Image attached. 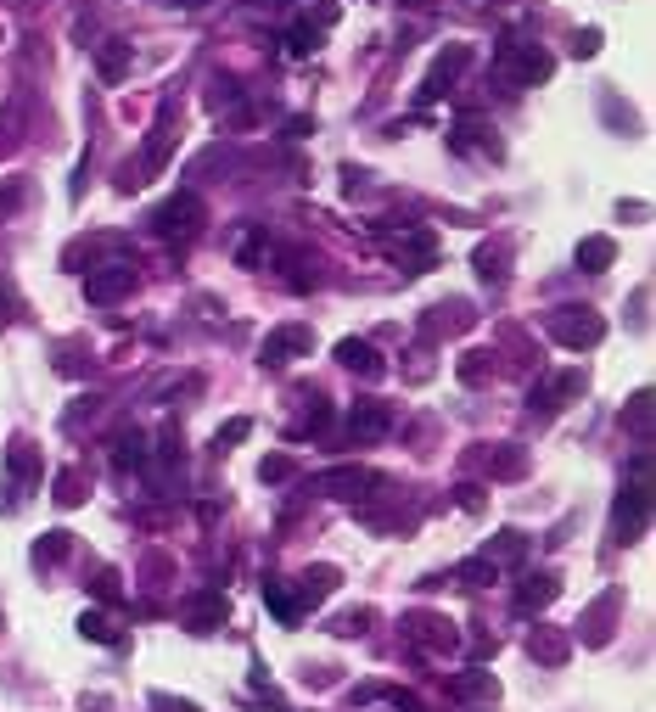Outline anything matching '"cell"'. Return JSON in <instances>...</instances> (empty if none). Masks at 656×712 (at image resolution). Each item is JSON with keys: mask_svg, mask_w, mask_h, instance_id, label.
<instances>
[{"mask_svg": "<svg viewBox=\"0 0 656 712\" xmlns=\"http://www.w3.org/2000/svg\"><path fill=\"white\" fill-rule=\"evenodd\" d=\"M645 522H651V455H634V477H628L623 499L612 511V539L617 544H640L645 539Z\"/></svg>", "mask_w": 656, "mask_h": 712, "instance_id": "obj_1", "label": "cell"}, {"mask_svg": "<svg viewBox=\"0 0 656 712\" xmlns=\"http://www.w3.org/2000/svg\"><path fill=\"white\" fill-rule=\"evenodd\" d=\"M202 225H208V208H202V197H191V191L169 197V202L152 214V230H157V236H197Z\"/></svg>", "mask_w": 656, "mask_h": 712, "instance_id": "obj_2", "label": "cell"}, {"mask_svg": "<svg viewBox=\"0 0 656 712\" xmlns=\"http://www.w3.org/2000/svg\"><path fill=\"white\" fill-rule=\"evenodd\" d=\"M544 326H550L556 342H567V348H595V342L606 337V320H600L595 309H556Z\"/></svg>", "mask_w": 656, "mask_h": 712, "instance_id": "obj_3", "label": "cell"}, {"mask_svg": "<svg viewBox=\"0 0 656 712\" xmlns=\"http://www.w3.org/2000/svg\"><path fill=\"white\" fill-rule=\"evenodd\" d=\"M404 634L415 645H427V651H460V628L443 612H410L404 617Z\"/></svg>", "mask_w": 656, "mask_h": 712, "instance_id": "obj_4", "label": "cell"}, {"mask_svg": "<svg viewBox=\"0 0 656 712\" xmlns=\"http://www.w3.org/2000/svg\"><path fill=\"white\" fill-rule=\"evenodd\" d=\"M309 348H314V331L309 326H298V320H292V326H275L270 337H264V365H270V371H281V365L303 359Z\"/></svg>", "mask_w": 656, "mask_h": 712, "instance_id": "obj_5", "label": "cell"}, {"mask_svg": "<svg viewBox=\"0 0 656 712\" xmlns=\"http://www.w3.org/2000/svg\"><path fill=\"white\" fill-rule=\"evenodd\" d=\"M129 286H135V264H101V270L85 275V298L96 309H107V303L129 298Z\"/></svg>", "mask_w": 656, "mask_h": 712, "instance_id": "obj_6", "label": "cell"}, {"mask_svg": "<svg viewBox=\"0 0 656 712\" xmlns=\"http://www.w3.org/2000/svg\"><path fill=\"white\" fill-rule=\"evenodd\" d=\"M466 68H471V45H449V51H443V57L432 62L427 85L415 90V101H421V107H427V101H438L443 90L455 85V79H460V73H466Z\"/></svg>", "mask_w": 656, "mask_h": 712, "instance_id": "obj_7", "label": "cell"}, {"mask_svg": "<svg viewBox=\"0 0 656 712\" xmlns=\"http://www.w3.org/2000/svg\"><path fill=\"white\" fill-rule=\"evenodd\" d=\"M314 488L331 499H365V488H382V477H376L371 466H337L326 471V477H314Z\"/></svg>", "mask_w": 656, "mask_h": 712, "instance_id": "obj_8", "label": "cell"}, {"mask_svg": "<svg viewBox=\"0 0 656 712\" xmlns=\"http://www.w3.org/2000/svg\"><path fill=\"white\" fill-rule=\"evenodd\" d=\"M500 62L511 68L516 85H544V79L556 73V62L544 57L539 45H522V51H516V45H500Z\"/></svg>", "mask_w": 656, "mask_h": 712, "instance_id": "obj_9", "label": "cell"}, {"mask_svg": "<svg viewBox=\"0 0 656 712\" xmlns=\"http://www.w3.org/2000/svg\"><path fill=\"white\" fill-rule=\"evenodd\" d=\"M617 606H623V595H617V589H606V595H600L595 606L578 617V640H584V645H606V640H612V617H617Z\"/></svg>", "mask_w": 656, "mask_h": 712, "instance_id": "obj_10", "label": "cell"}, {"mask_svg": "<svg viewBox=\"0 0 656 712\" xmlns=\"http://www.w3.org/2000/svg\"><path fill=\"white\" fill-rule=\"evenodd\" d=\"M337 365H343V371H354V376H365V382H376V376L387 371L382 354H376L365 337H343V342H337Z\"/></svg>", "mask_w": 656, "mask_h": 712, "instance_id": "obj_11", "label": "cell"}, {"mask_svg": "<svg viewBox=\"0 0 656 712\" xmlns=\"http://www.w3.org/2000/svg\"><path fill=\"white\" fill-rule=\"evenodd\" d=\"M387 427H393V410H387V404H376V399H365V404H354V410H348V438H359V443L382 438Z\"/></svg>", "mask_w": 656, "mask_h": 712, "instance_id": "obj_12", "label": "cell"}, {"mask_svg": "<svg viewBox=\"0 0 656 712\" xmlns=\"http://www.w3.org/2000/svg\"><path fill=\"white\" fill-rule=\"evenodd\" d=\"M567 651H572L567 628H533V634H528V656H533V662H544V668H561Z\"/></svg>", "mask_w": 656, "mask_h": 712, "instance_id": "obj_13", "label": "cell"}, {"mask_svg": "<svg viewBox=\"0 0 656 712\" xmlns=\"http://www.w3.org/2000/svg\"><path fill=\"white\" fill-rule=\"evenodd\" d=\"M572 393H584V376H578V371H567V376H550V382H544L539 393H528V410H539V415H556V410H561V399H572Z\"/></svg>", "mask_w": 656, "mask_h": 712, "instance_id": "obj_14", "label": "cell"}, {"mask_svg": "<svg viewBox=\"0 0 656 712\" xmlns=\"http://www.w3.org/2000/svg\"><path fill=\"white\" fill-rule=\"evenodd\" d=\"M556 595H561L556 572H528V578H522V589H516V612H544Z\"/></svg>", "mask_w": 656, "mask_h": 712, "instance_id": "obj_15", "label": "cell"}, {"mask_svg": "<svg viewBox=\"0 0 656 712\" xmlns=\"http://www.w3.org/2000/svg\"><path fill=\"white\" fill-rule=\"evenodd\" d=\"M337 584H343V572H337V567H309L298 578V606H303V612H309V606H320V600H326Z\"/></svg>", "mask_w": 656, "mask_h": 712, "instance_id": "obj_16", "label": "cell"}, {"mask_svg": "<svg viewBox=\"0 0 656 712\" xmlns=\"http://www.w3.org/2000/svg\"><path fill=\"white\" fill-rule=\"evenodd\" d=\"M214 623H225V595H219V589H202V595L191 600V612H186V628L191 634H208Z\"/></svg>", "mask_w": 656, "mask_h": 712, "instance_id": "obj_17", "label": "cell"}, {"mask_svg": "<svg viewBox=\"0 0 656 712\" xmlns=\"http://www.w3.org/2000/svg\"><path fill=\"white\" fill-rule=\"evenodd\" d=\"M522 556H528V539H522L516 527L494 533V539H488V550H483V561H488V567H516Z\"/></svg>", "mask_w": 656, "mask_h": 712, "instance_id": "obj_18", "label": "cell"}, {"mask_svg": "<svg viewBox=\"0 0 656 712\" xmlns=\"http://www.w3.org/2000/svg\"><path fill=\"white\" fill-rule=\"evenodd\" d=\"M612 258H617L612 236H584V242H578V270L600 275V270H612Z\"/></svg>", "mask_w": 656, "mask_h": 712, "instance_id": "obj_19", "label": "cell"}, {"mask_svg": "<svg viewBox=\"0 0 656 712\" xmlns=\"http://www.w3.org/2000/svg\"><path fill=\"white\" fill-rule=\"evenodd\" d=\"M129 45L124 40H107V45H96V68H101V79H107V85H118V79H124L129 73Z\"/></svg>", "mask_w": 656, "mask_h": 712, "instance_id": "obj_20", "label": "cell"}, {"mask_svg": "<svg viewBox=\"0 0 656 712\" xmlns=\"http://www.w3.org/2000/svg\"><path fill=\"white\" fill-rule=\"evenodd\" d=\"M264 600H270V612H275V623H298L303 617V606H298V595L281 584V578H264Z\"/></svg>", "mask_w": 656, "mask_h": 712, "instance_id": "obj_21", "label": "cell"}, {"mask_svg": "<svg viewBox=\"0 0 656 712\" xmlns=\"http://www.w3.org/2000/svg\"><path fill=\"white\" fill-rule=\"evenodd\" d=\"M522 466H528V455H522L516 443H500V449L488 455V477H522Z\"/></svg>", "mask_w": 656, "mask_h": 712, "instance_id": "obj_22", "label": "cell"}, {"mask_svg": "<svg viewBox=\"0 0 656 712\" xmlns=\"http://www.w3.org/2000/svg\"><path fill=\"white\" fill-rule=\"evenodd\" d=\"M455 696H460V701H494V696H500V684L488 679V673H460V679H455Z\"/></svg>", "mask_w": 656, "mask_h": 712, "instance_id": "obj_23", "label": "cell"}, {"mask_svg": "<svg viewBox=\"0 0 656 712\" xmlns=\"http://www.w3.org/2000/svg\"><path fill=\"white\" fill-rule=\"evenodd\" d=\"M623 427L634 432V438H651V393H634V399H628Z\"/></svg>", "mask_w": 656, "mask_h": 712, "instance_id": "obj_24", "label": "cell"}, {"mask_svg": "<svg viewBox=\"0 0 656 712\" xmlns=\"http://www.w3.org/2000/svg\"><path fill=\"white\" fill-rule=\"evenodd\" d=\"M6 466L17 471V477H40V455H34L29 438H12V449H6Z\"/></svg>", "mask_w": 656, "mask_h": 712, "instance_id": "obj_25", "label": "cell"}, {"mask_svg": "<svg viewBox=\"0 0 656 712\" xmlns=\"http://www.w3.org/2000/svg\"><path fill=\"white\" fill-rule=\"evenodd\" d=\"M68 550H73V533H45L40 544H34V561H45V567H51V561H68Z\"/></svg>", "mask_w": 656, "mask_h": 712, "instance_id": "obj_26", "label": "cell"}, {"mask_svg": "<svg viewBox=\"0 0 656 712\" xmlns=\"http://www.w3.org/2000/svg\"><path fill=\"white\" fill-rule=\"evenodd\" d=\"M85 494H90V477H85V471H62V477H57V505H79Z\"/></svg>", "mask_w": 656, "mask_h": 712, "instance_id": "obj_27", "label": "cell"}, {"mask_svg": "<svg viewBox=\"0 0 656 712\" xmlns=\"http://www.w3.org/2000/svg\"><path fill=\"white\" fill-rule=\"evenodd\" d=\"M79 634H85V640H96V645H118V628L107 623L101 612H85V617H79Z\"/></svg>", "mask_w": 656, "mask_h": 712, "instance_id": "obj_28", "label": "cell"}, {"mask_svg": "<svg viewBox=\"0 0 656 712\" xmlns=\"http://www.w3.org/2000/svg\"><path fill=\"white\" fill-rule=\"evenodd\" d=\"M477 275L483 281H505V247H477Z\"/></svg>", "mask_w": 656, "mask_h": 712, "instance_id": "obj_29", "label": "cell"}, {"mask_svg": "<svg viewBox=\"0 0 656 712\" xmlns=\"http://www.w3.org/2000/svg\"><path fill=\"white\" fill-rule=\"evenodd\" d=\"M494 572H500V567H488V561L477 556V561H466V567H460L455 578H460V584H466V589H477V584H494Z\"/></svg>", "mask_w": 656, "mask_h": 712, "instance_id": "obj_30", "label": "cell"}, {"mask_svg": "<svg viewBox=\"0 0 656 712\" xmlns=\"http://www.w3.org/2000/svg\"><path fill=\"white\" fill-rule=\"evenodd\" d=\"M320 29H326V23H298V29H292V51H298V57L320 51Z\"/></svg>", "mask_w": 656, "mask_h": 712, "instance_id": "obj_31", "label": "cell"}, {"mask_svg": "<svg viewBox=\"0 0 656 712\" xmlns=\"http://www.w3.org/2000/svg\"><path fill=\"white\" fill-rule=\"evenodd\" d=\"M483 376H488V354H466V359H460V382H466V387H483Z\"/></svg>", "mask_w": 656, "mask_h": 712, "instance_id": "obj_32", "label": "cell"}, {"mask_svg": "<svg viewBox=\"0 0 656 712\" xmlns=\"http://www.w3.org/2000/svg\"><path fill=\"white\" fill-rule=\"evenodd\" d=\"M113 460H118V466H141V432H129V438H118Z\"/></svg>", "mask_w": 656, "mask_h": 712, "instance_id": "obj_33", "label": "cell"}, {"mask_svg": "<svg viewBox=\"0 0 656 712\" xmlns=\"http://www.w3.org/2000/svg\"><path fill=\"white\" fill-rule=\"evenodd\" d=\"M258 477H264V483H286V477H292V460H286V455H270L264 466H258Z\"/></svg>", "mask_w": 656, "mask_h": 712, "instance_id": "obj_34", "label": "cell"}, {"mask_svg": "<svg viewBox=\"0 0 656 712\" xmlns=\"http://www.w3.org/2000/svg\"><path fill=\"white\" fill-rule=\"evenodd\" d=\"M365 623H371V612H365V606H359V612H348V617H337V628H331V634H365Z\"/></svg>", "mask_w": 656, "mask_h": 712, "instance_id": "obj_35", "label": "cell"}, {"mask_svg": "<svg viewBox=\"0 0 656 712\" xmlns=\"http://www.w3.org/2000/svg\"><path fill=\"white\" fill-rule=\"evenodd\" d=\"M572 51H578V57H595V51H600V29H584L578 40H572Z\"/></svg>", "mask_w": 656, "mask_h": 712, "instance_id": "obj_36", "label": "cell"}, {"mask_svg": "<svg viewBox=\"0 0 656 712\" xmlns=\"http://www.w3.org/2000/svg\"><path fill=\"white\" fill-rule=\"evenodd\" d=\"M247 432H253V427H247V421H225V427H219V438H214V443H242Z\"/></svg>", "mask_w": 656, "mask_h": 712, "instance_id": "obj_37", "label": "cell"}, {"mask_svg": "<svg viewBox=\"0 0 656 712\" xmlns=\"http://www.w3.org/2000/svg\"><path fill=\"white\" fill-rule=\"evenodd\" d=\"M152 712H197L191 701H174V696H152Z\"/></svg>", "mask_w": 656, "mask_h": 712, "instance_id": "obj_38", "label": "cell"}, {"mask_svg": "<svg viewBox=\"0 0 656 712\" xmlns=\"http://www.w3.org/2000/svg\"><path fill=\"white\" fill-rule=\"evenodd\" d=\"M96 595H101V600L118 595V572H96Z\"/></svg>", "mask_w": 656, "mask_h": 712, "instance_id": "obj_39", "label": "cell"}]
</instances>
